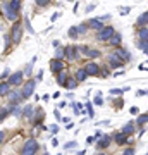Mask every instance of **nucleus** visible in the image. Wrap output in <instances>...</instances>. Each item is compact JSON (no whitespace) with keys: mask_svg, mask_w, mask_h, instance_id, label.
<instances>
[{"mask_svg":"<svg viewBox=\"0 0 148 155\" xmlns=\"http://www.w3.org/2000/svg\"><path fill=\"white\" fill-rule=\"evenodd\" d=\"M19 9H21V2L19 0H12V2H4L2 4V11L5 14L9 21H16L19 16Z\"/></svg>","mask_w":148,"mask_h":155,"instance_id":"nucleus-1","label":"nucleus"},{"mask_svg":"<svg viewBox=\"0 0 148 155\" xmlns=\"http://www.w3.org/2000/svg\"><path fill=\"white\" fill-rule=\"evenodd\" d=\"M38 141L35 138H31V140H28L26 143L22 145V150H21V155H35L36 153V150H38Z\"/></svg>","mask_w":148,"mask_h":155,"instance_id":"nucleus-2","label":"nucleus"},{"mask_svg":"<svg viewBox=\"0 0 148 155\" xmlns=\"http://www.w3.org/2000/svg\"><path fill=\"white\" fill-rule=\"evenodd\" d=\"M35 86H36V81L35 79H29V81H26V83L22 84V90H21V98L22 100H28L31 95H33L35 91Z\"/></svg>","mask_w":148,"mask_h":155,"instance_id":"nucleus-3","label":"nucleus"},{"mask_svg":"<svg viewBox=\"0 0 148 155\" xmlns=\"http://www.w3.org/2000/svg\"><path fill=\"white\" fill-rule=\"evenodd\" d=\"M21 36H22V22L17 21L11 29V41L12 43H19L21 41Z\"/></svg>","mask_w":148,"mask_h":155,"instance_id":"nucleus-4","label":"nucleus"},{"mask_svg":"<svg viewBox=\"0 0 148 155\" xmlns=\"http://www.w3.org/2000/svg\"><path fill=\"white\" fill-rule=\"evenodd\" d=\"M114 33H115V29L112 28V26H104V29L97 33V40H98V41H109Z\"/></svg>","mask_w":148,"mask_h":155,"instance_id":"nucleus-5","label":"nucleus"},{"mask_svg":"<svg viewBox=\"0 0 148 155\" xmlns=\"http://www.w3.org/2000/svg\"><path fill=\"white\" fill-rule=\"evenodd\" d=\"M114 55L117 57L119 61H122V62H124V64H126V62H129V61H131V54H129V52H127L126 48H122V47H119V48H115Z\"/></svg>","mask_w":148,"mask_h":155,"instance_id":"nucleus-6","label":"nucleus"},{"mask_svg":"<svg viewBox=\"0 0 148 155\" xmlns=\"http://www.w3.org/2000/svg\"><path fill=\"white\" fill-rule=\"evenodd\" d=\"M22 78H24V72L17 71V72H14V74L9 76V81L7 83L11 84V86H19V84H22Z\"/></svg>","mask_w":148,"mask_h":155,"instance_id":"nucleus-7","label":"nucleus"},{"mask_svg":"<svg viewBox=\"0 0 148 155\" xmlns=\"http://www.w3.org/2000/svg\"><path fill=\"white\" fill-rule=\"evenodd\" d=\"M84 71H86L88 76H100V66L95 64V62H88L86 67H84Z\"/></svg>","mask_w":148,"mask_h":155,"instance_id":"nucleus-8","label":"nucleus"},{"mask_svg":"<svg viewBox=\"0 0 148 155\" xmlns=\"http://www.w3.org/2000/svg\"><path fill=\"white\" fill-rule=\"evenodd\" d=\"M66 67H64V61H57V59H52L50 61V71L55 72V74H59L61 71H64Z\"/></svg>","mask_w":148,"mask_h":155,"instance_id":"nucleus-9","label":"nucleus"},{"mask_svg":"<svg viewBox=\"0 0 148 155\" xmlns=\"http://www.w3.org/2000/svg\"><path fill=\"white\" fill-rule=\"evenodd\" d=\"M66 57L69 59V61H76V59H79V52H77V47H66Z\"/></svg>","mask_w":148,"mask_h":155,"instance_id":"nucleus-10","label":"nucleus"},{"mask_svg":"<svg viewBox=\"0 0 148 155\" xmlns=\"http://www.w3.org/2000/svg\"><path fill=\"white\" fill-rule=\"evenodd\" d=\"M134 131H136V124H134V122H127L126 126L121 129V133L124 134V136H127V138H131L133 134H134Z\"/></svg>","mask_w":148,"mask_h":155,"instance_id":"nucleus-11","label":"nucleus"},{"mask_svg":"<svg viewBox=\"0 0 148 155\" xmlns=\"http://www.w3.org/2000/svg\"><path fill=\"white\" fill-rule=\"evenodd\" d=\"M121 41H122V35L115 31V33L112 35V38L107 41V45H110V47H115V48H119V47H121Z\"/></svg>","mask_w":148,"mask_h":155,"instance_id":"nucleus-12","label":"nucleus"},{"mask_svg":"<svg viewBox=\"0 0 148 155\" xmlns=\"http://www.w3.org/2000/svg\"><path fill=\"white\" fill-rule=\"evenodd\" d=\"M110 143H112V136L104 134V136H100V141H97V147H98L100 150H104V148H109Z\"/></svg>","mask_w":148,"mask_h":155,"instance_id":"nucleus-13","label":"nucleus"},{"mask_svg":"<svg viewBox=\"0 0 148 155\" xmlns=\"http://www.w3.org/2000/svg\"><path fill=\"white\" fill-rule=\"evenodd\" d=\"M107 62H109V66H110V67H122V66H124V62L119 61V59L114 55V54L107 55Z\"/></svg>","mask_w":148,"mask_h":155,"instance_id":"nucleus-14","label":"nucleus"},{"mask_svg":"<svg viewBox=\"0 0 148 155\" xmlns=\"http://www.w3.org/2000/svg\"><path fill=\"white\" fill-rule=\"evenodd\" d=\"M86 24H88V28H90V29H95L97 33L104 29V24H102V22H100L98 19H90V21H88Z\"/></svg>","mask_w":148,"mask_h":155,"instance_id":"nucleus-15","label":"nucleus"},{"mask_svg":"<svg viewBox=\"0 0 148 155\" xmlns=\"http://www.w3.org/2000/svg\"><path fill=\"white\" fill-rule=\"evenodd\" d=\"M7 97H9V105H16L19 100H22L21 98V91H9Z\"/></svg>","mask_w":148,"mask_h":155,"instance_id":"nucleus-16","label":"nucleus"},{"mask_svg":"<svg viewBox=\"0 0 148 155\" xmlns=\"http://www.w3.org/2000/svg\"><path fill=\"white\" fill-rule=\"evenodd\" d=\"M86 78H88V74H86V71H84V67H81V69H76V71H74V79H76L77 83L84 81Z\"/></svg>","mask_w":148,"mask_h":155,"instance_id":"nucleus-17","label":"nucleus"},{"mask_svg":"<svg viewBox=\"0 0 148 155\" xmlns=\"http://www.w3.org/2000/svg\"><path fill=\"white\" fill-rule=\"evenodd\" d=\"M136 24L140 26V28H146V26H148V11L143 12L141 16L138 17V19H136Z\"/></svg>","mask_w":148,"mask_h":155,"instance_id":"nucleus-18","label":"nucleus"},{"mask_svg":"<svg viewBox=\"0 0 148 155\" xmlns=\"http://www.w3.org/2000/svg\"><path fill=\"white\" fill-rule=\"evenodd\" d=\"M67 79H69V76H67V71H66V69L57 74V84H59V86H64Z\"/></svg>","mask_w":148,"mask_h":155,"instance_id":"nucleus-19","label":"nucleus"},{"mask_svg":"<svg viewBox=\"0 0 148 155\" xmlns=\"http://www.w3.org/2000/svg\"><path fill=\"white\" fill-rule=\"evenodd\" d=\"M11 91V84L7 83V81H2L0 83V97H7Z\"/></svg>","mask_w":148,"mask_h":155,"instance_id":"nucleus-20","label":"nucleus"},{"mask_svg":"<svg viewBox=\"0 0 148 155\" xmlns=\"http://www.w3.org/2000/svg\"><path fill=\"white\" fill-rule=\"evenodd\" d=\"M112 140H114V141H115L117 145H121V147H122V145H126L127 136H124L122 133H117V134H114V138H112Z\"/></svg>","mask_w":148,"mask_h":155,"instance_id":"nucleus-21","label":"nucleus"},{"mask_svg":"<svg viewBox=\"0 0 148 155\" xmlns=\"http://www.w3.org/2000/svg\"><path fill=\"white\" fill-rule=\"evenodd\" d=\"M138 40H141V41H146L148 40V26L146 28H140L138 29Z\"/></svg>","mask_w":148,"mask_h":155,"instance_id":"nucleus-22","label":"nucleus"},{"mask_svg":"<svg viewBox=\"0 0 148 155\" xmlns=\"http://www.w3.org/2000/svg\"><path fill=\"white\" fill-rule=\"evenodd\" d=\"M64 57H66V48H64V47L55 48V59H57V61H62Z\"/></svg>","mask_w":148,"mask_h":155,"instance_id":"nucleus-23","label":"nucleus"},{"mask_svg":"<svg viewBox=\"0 0 148 155\" xmlns=\"http://www.w3.org/2000/svg\"><path fill=\"white\" fill-rule=\"evenodd\" d=\"M76 86H77V81L74 79V78H69V79L66 81V84H64V88L66 90H74Z\"/></svg>","mask_w":148,"mask_h":155,"instance_id":"nucleus-24","label":"nucleus"},{"mask_svg":"<svg viewBox=\"0 0 148 155\" xmlns=\"http://www.w3.org/2000/svg\"><path fill=\"white\" fill-rule=\"evenodd\" d=\"M136 47H138L140 50H143V52H145V54L148 55V40H146V41H141V40H138V41H136Z\"/></svg>","mask_w":148,"mask_h":155,"instance_id":"nucleus-25","label":"nucleus"},{"mask_svg":"<svg viewBox=\"0 0 148 155\" xmlns=\"http://www.w3.org/2000/svg\"><path fill=\"white\" fill-rule=\"evenodd\" d=\"M145 122H148V114H141V116H138V119L134 121L136 126H143Z\"/></svg>","mask_w":148,"mask_h":155,"instance_id":"nucleus-26","label":"nucleus"},{"mask_svg":"<svg viewBox=\"0 0 148 155\" xmlns=\"http://www.w3.org/2000/svg\"><path fill=\"white\" fill-rule=\"evenodd\" d=\"M86 57H90V59H97V57H102V52L100 50H88V54H86Z\"/></svg>","mask_w":148,"mask_h":155,"instance_id":"nucleus-27","label":"nucleus"},{"mask_svg":"<svg viewBox=\"0 0 148 155\" xmlns=\"http://www.w3.org/2000/svg\"><path fill=\"white\" fill-rule=\"evenodd\" d=\"M21 112H22V116H24V117H31V116H33V105H26Z\"/></svg>","mask_w":148,"mask_h":155,"instance_id":"nucleus-28","label":"nucleus"},{"mask_svg":"<svg viewBox=\"0 0 148 155\" xmlns=\"http://www.w3.org/2000/svg\"><path fill=\"white\" fill-rule=\"evenodd\" d=\"M88 24H84V22H83V24H79V26H76V29H77V36H81V35H86L88 33Z\"/></svg>","mask_w":148,"mask_h":155,"instance_id":"nucleus-29","label":"nucleus"},{"mask_svg":"<svg viewBox=\"0 0 148 155\" xmlns=\"http://www.w3.org/2000/svg\"><path fill=\"white\" fill-rule=\"evenodd\" d=\"M31 74H33V62L26 64V67H24V76H31Z\"/></svg>","mask_w":148,"mask_h":155,"instance_id":"nucleus-30","label":"nucleus"},{"mask_svg":"<svg viewBox=\"0 0 148 155\" xmlns=\"http://www.w3.org/2000/svg\"><path fill=\"white\" fill-rule=\"evenodd\" d=\"M86 112H88V117H91V119H93V117H95V110H93V105H91L90 102H86Z\"/></svg>","mask_w":148,"mask_h":155,"instance_id":"nucleus-31","label":"nucleus"},{"mask_svg":"<svg viewBox=\"0 0 148 155\" xmlns=\"http://www.w3.org/2000/svg\"><path fill=\"white\" fill-rule=\"evenodd\" d=\"M69 36H71L72 40H76V38H77V29H76V26L69 28Z\"/></svg>","mask_w":148,"mask_h":155,"instance_id":"nucleus-32","label":"nucleus"},{"mask_svg":"<svg viewBox=\"0 0 148 155\" xmlns=\"http://www.w3.org/2000/svg\"><path fill=\"white\" fill-rule=\"evenodd\" d=\"M124 91H127V88H124V90H119V88H112L110 90V95H122Z\"/></svg>","mask_w":148,"mask_h":155,"instance_id":"nucleus-33","label":"nucleus"},{"mask_svg":"<svg viewBox=\"0 0 148 155\" xmlns=\"http://www.w3.org/2000/svg\"><path fill=\"white\" fill-rule=\"evenodd\" d=\"M9 114V109H0V122L5 119V116Z\"/></svg>","mask_w":148,"mask_h":155,"instance_id":"nucleus-34","label":"nucleus"},{"mask_svg":"<svg viewBox=\"0 0 148 155\" xmlns=\"http://www.w3.org/2000/svg\"><path fill=\"white\" fill-rule=\"evenodd\" d=\"M50 4V0H36V5L38 7H47Z\"/></svg>","mask_w":148,"mask_h":155,"instance_id":"nucleus-35","label":"nucleus"},{"mask_svg":"<svg viewBox=\"0 0 148 155\" xmlns=\"http://www.w3.org/2000/svg\"><path fill=\"white\" fill-rule=\"evenodd\" d=\"M95 104H97V105H104V98H102V93H97V98H95Z\"/></svg>","mask_w":148,"mask_h":155,"instance_id":"nucleus-36","label":"nucleus"},{"mask_svg":"<svg viewBox=\"0 0 148 155\" xmlns=\"http://www.w3.org/2000/svg\"><path fill=\"white\" fill-rule=\"evenodd\" d=\"M36 112H38V114H36V117H35V121H41V119H43V110H41V109H38V110H36Z\"/></svg>","mask_w":148,"mask_h":155,"instance_id":"nucleus-37","label":"nucleus"},{"mask_svg":"<svg viewBox=\"0 0 148 155\" xmlns=\"http://www.w3.org/2000/svg\"><path fill=\"white\" fill-rule=\"evenodd\" d=\"M76 141H69V143H66V145H64V148H66V150H69V148H74V147H76Z\"/></svg>","mask_w":148,"mask_h":155,"instance_id":"nucleus-38","label":"nucleus"},{"mask_svg":"<svg viewBox=\"0 0 148 155\" xmlns=\"http://www.w3.org/2000/svg\"><path fill=\"white\" fill-rule=\"evenodd\" d=\"M122 155H134V148H131V147H129V148H126L124 152H122Z\"/></svg>","mask_w":148,"mask_h":155,"instance_id":"nucleus-39","label":"nucleus"},{"mask_svg":"<svg viewBox=\"0 0 148 155\" xmlns=\"http://www.w3.org/2000/svg\"><path fill=\"white\" fill-rule=\"evenodd\" d=\"M109 19H110V14H105V16H102V17H98V21H100V22H102V24H104V22H105V21H109Z\"/></svg>","mask_w":148,"mask_h":155,"instance_id":"nucleus-40","label":"nucleus"},{"mask_svg":"<svg viewBox=\"0 0 148 155\" xmlns=\"http://www.w3.org/2000/svg\"><path fill=\"white\" fill-rule=\"evenodd\" d=\"M100 71H102V72H100V76H102V78H109L110 76V72L107 71V69H100Z\"/></svg>","mask_w":148,"mask_h":155,"instance_id":"nucleus-41","label":"nucleus"},{"mask_svg":"<svg viewBox=\"0 0 148 155\" xmlns=\"http://www.w3.org/2000/svg\"><path fill=\"white\" fill-rule=\"evenodd\" d=\"M5 136H7V133H5V131H0V145L4 143V140H5Z\"/></svg>","mask_w":148,"mask_h":155,"instance_id":"nucleus-42","label":"nucleus"},{"mask_svg":"<svg viewBox=\"0 0 148 155\" xmlns=\"http://www.w3.org/2000/svg\"><path fill=\"white\" fill-rule=\"evenodd\" d=\"M50 131H52V133H59V126H57V124H52V127H50Z\"/></svg>","mask_w":148,"mask_h":155,"instance_id":"nucleus-43","label":"nucleus"},{"mask_svg":"<svg viewBox=\"0 0 148 155\" xmlns=\"http://www.w3.org/2000/svg\"><path fill=\"white\" fill-rule=\"evenodd\" d=\"M95 141H97V138H95V136H88V140H86V143H88V145L95 143Z\"/></svg>","mask_w":148,"mask_h":155,"instance_id":"nucleus-44","label":"nucleus"},{"mask_svg":"<svg viewBox=\"0 0 148 155\" xmlns=\"http://www.w3.org/2000/svg\"><path fill=\"white\" fill-rule=\"evenodd\" d=\"M54 116H55V119H59V121H61V119H62V116H61V112H59V109H55Z\"/></svg>","mask_w":148,"mask_h":155,"instance_id":"nucleus-45","label":"nucleus"},{"mask_svg":"<svg viewBox=\"0 0 148 155\" xmlns=\"http://www.w3.org/2000/svg\"><path fill=\"white\" fill-rule=\"evenodd\" d=\"M7 76H9V69H5V71H4L2 74H0V79H5Z\"/></svg>","mask_w":148,"mask_h":155,"instance_id":"nucleus-46","label":"nucleus"},{"mask_svg":"<svg viewBox=\"0 0 148 155\" xmlns=\"http://www.w3.org/2000/svg\"><path fill=\"white\" fill-rule=\"evenodd\" d=\"M95 7H97V4H90V5L86 7V12H91L95 9Z\"/></svg>","mask_w":148,"mask_h":155,"instance_id":"nucleus-47","label":"nucleus"},{"mask_svg":"<svg viewBox=\"0 0 148 155\" xmlns=\"http://www.w3.org/2000/svg\"><path fill=\"white\" fill-rule=\"evenodd\" d=\"M9 45H11V36L5 35V48H9Z\"/></svg>","mask_w":148,"mask_h":155,"instance_id":"nucleus-48","label":"nucleus"},{"mask_svg":"<svg viewBox=\"0 0 148 155\" xmlns=\"http://www.w3.org/2000/svg\"><path fill=\"white\" fill-rule=\"evenodd\" d=\"M129 112H131L133 116H136L138 112H140V109H138V107H131V110H129Z\"/></svg>","mask_w":148,"mask_h":155,"instance_id":"nucleus-49","label":"nucleus"},{"mask_svg":"<svg viewBox=\"0 0 148 155\" xmlns=\"http://www.w3.org/2000/svg\"><path fill=\"white\" fill-rule=\"evenodd\" d=\"M26 28L29 29V33H35V29L31 28V24H29V21H28V19H26Z\"/></svg>","mask_w":148,"mask_h":155,"instance_id":"nucleus-50","label":"nucleus"},{"mask_svg":"<svg viewBox=\"0 0 148 155\" xmlns=\"http://www.w3.org/2000/svg\"><path fill=\"white\" fill-rule=\"evenodd\" d=\"M64 107H66V102H59V107L57 109H64Z\"/></svg>","mask_w":148,"mask_h":155,"instance_id":"nucleus-51","label":"nucleus"},{"mask_svg":"<svg viewBox=\"0 0 148 155\" xmlns=\"http://www.w3.org/2000/svg\"><path fill=\"white\" fill-rule=\"evenodd\" d=\"M121 12H122V14H127V12H129V7H124V9H121Z\"/></svg>","mask_w":148,"mask_h":155,"instance_id":"nucleus-52","label":"nucleus"},{"mask_svg":"<svg viewBox=\"0 0 148 155\" xmlns=\"http://www.w3.org/2000/svg\"><path fill=\"white\" fill-rule=\"evenodd\" d=\"M136 95H138V97H143V95H145V90H140V91H136Z\"/></svg>","mask_w":148,"mask_h":155,"instance_id":"nucleus-53","label":"nucleus"},{"mask_svg":"<svg viewBox=\"0 0 148 155\" xmlns=\"http://www.w3.org/2000/svg\"><path fill=\"white\" fill-rule=\"evenodd\" d=\"M107 124H110V121H104V122H98V126H107Z\"/></svg>","mask_w":148,"mask_h":155,"instance_id":"nucleus-54","label":"nucleus"},{"mask_svg":"<svg viewBox=\"0 0 148 155\" xmlns=\"http://www.w3.org/2000/svg\"><path fill=\"white\" fill-rule=\"evenodd\" d=\"M41 98H43L45 102H48V100H50V95H43V97H41Z\"/></svg>","mask_w":148,"mask_h":155,"instance_id":"nucleus-55","label":"nucleus"},{"mask_svg":"<svg viewBox=\"0 0 148 155\" xmlns=\"http://www.w3.org/2000/svg\"><path fill=\"white\" fill-rule=\"evenodd\" d=\"M77 7H79V4L76 2V4H74V7H72V11H74V12H77Z\"/></svg>","mask_w":148,"mask_h":155,"instance_id":"nucleus-56","label":"nucleus"},{"mask_svg":"<svg viewBox=\"0 0 148 155\" xmlns=\"http://www.w3.org/2000/svg\"><path fill=\"white\" fill-rule=\"evenodd\" d=\"M77 155H86V152H84V150H81V152H77Z\"/></svg>","mask_w":148,"mask_h":155,"instance_id":"nucleus-57","label":"nucleus"},{"mask_svg":"<svg viewBox=\"0 0 148 155\" xmlns=\"http://www.w3.org/2000/svg\"><path fill=\"white\" fill-rule=\"evenodd\" d=\"M97 155H105V153H97Z\"/></svg>","mask_w":148,"mask_h":155,"instance_id":"nucleus-58","label":"nucleus"},{"mask_svg":"<svg viewBox=\"0 0 148 155\" xmlns=\"http://www.w3.org/2000/svg\"><path fill=\"white\" fill-rule=\"evenodd\" d=\"M145 95H148V91H145Z\"/></svg>","mask_w":148,"mask_h":155,"instance_id":"nucleus-59","label":"nucleus"},{"mask_svg":"<svg viewBox=\"0 0 148 155\" xmlns=\"http://www.w3.org/2000/svg\"><path fill=\"white\" fill-rule=\"evenodd\" d=\"M146 155H148V153H146Z\"/></svg>","mask_w":148,"mask_h":155,"instance_id":"nucleus-60","label":"nucleus"}]
</instances>
